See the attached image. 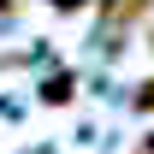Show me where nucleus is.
<instances>
[{"mask_svg":"<svg viewBox=\"0 0 154 154\" xmlns=\"http://www.w3.org/2000/svg\"><path fill=\"white\" fill-rule=\"evenodd\" d=\"M95 6H101V24L107 30H131L136 18L154 12V0H95Z\"/></svg>","mask_w":154,"mask_h":154,"instance_id":"nucleus-1","label":"nucleus"},{"mask_svg":"<svg viewBox=\"0 0 154 154\" xmlns=\"http://www.w3.org/2000/svg\"><path fill=\"white\" fill-rule=\"evenodd\" d=\"M71 95H77V77L71 71H54L48 83H42V101H48V107H65Z\"/></svg>","mask_w":154,"mask_h":154,"instance_id":"nucleus-2","label":"nucleus"},{"mask_svg":"<svg viewBox=\"0 0 154 154\" xmlns=\"http://www.w3.org/2000/svg\"><path fill=\"white\" fill-rule=\"evenodd\" d=\"M131 107H136V113H154V77H148V83L131 95Z\"/></svg>","mask_w":154,"mask_h":154,"instance_id":"nucleus-3","label":"nucleus"},{"mask_svg":"<svg viewBox=\"0 0 154 154\" xmlns=\"http://www.w3.org/2000/svg\"><path fill=\"white\" fill-rule=\"evenodd\" d=\"M59 12H77V6H95V0H54Z\"/></svg>","mask_w":154,"mask_h":154,"instance_id":"nucleus-4","label":"nucleus"},{"mask_svg":"<svg viewBox=\"0 0 154 154\" xmlns=\"http://www.w3.org/2000/svg\"><path fill=\"white\" fill-rule=\"evenodd\" d=\"M136 154H154V136H142V142H136Z\"/></svg>","mask_w":154,"mask_h":154,"instance_id":"nucleus-5","label":"nucleus"},{"mask_svg":"<svg viewBox=\"0 0 154 154\" xmlns=\"http://www.w3.org/2000/svg\"><path fill=\"white\" fill-rule=\"evenodd\" d=\"M0 12H18V0H0Z\"/></svg>","mask_w":154,"mask_h":154,"instance_id":"nucleus-6","label":"nucleus"}]
</instances>
